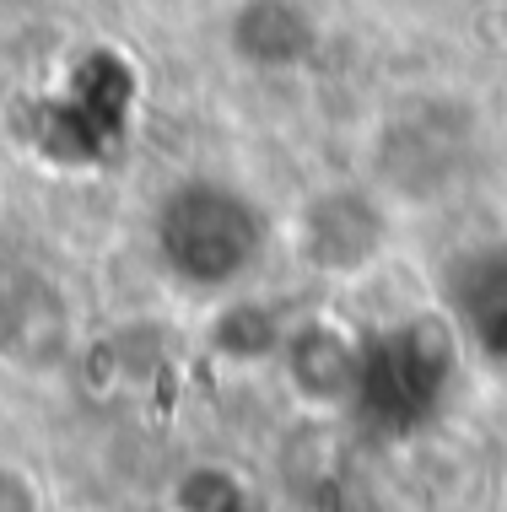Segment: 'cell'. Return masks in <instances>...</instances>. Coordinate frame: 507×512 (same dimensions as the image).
Instances as JSON below:
<instances>
[{"mask_svg": "<svg viewBox=\"0 0 507 512\" xmlns=\"http://www.w3.org/2000/svg\"><path fill=\"white\" fill-rule=\"evenodd\" d=\"M157 254L195 292H227L259 265L270 238L265 211L222 178H189L157 205Z\"/></svg>", "mask_w": 507, "mask_h": 512, "instance_id": "cell-1", "label": "cell"}, {"mask_svg": "<svg viewBox=\"0 0 507 512\" xmlns=\"http://www.w3.org/2000/svg\"><path fill=\"white\" fill-rule=\"evenodd\" d=\"M459 378V329L437 313L400 318L373 345H362V383L356 410L378 432H416L443 410Z\"/></svg>", "mask_w": 507, "mask_h": 512, "instance_id": "cell-2", "label": "cell"}, {"mask_svg": "<svg viewBox=\"0 0 507 512\" xmlns=\"http://www.w3.org/2000/svg\"><path fill=\"white\" fill-rule=\"evenodd\" d=\"M76 351V318L65 292L38 270L0 275V362L22 372H60Z\"/></svg>", "mask_w": 507, "mask_h": 512, "instance_id": "cell-3", "label": "cell"}, {"mask_svg": "<svg viewBox=\"0 0 507 512\" xmlns=\"http://www.w3.org/2000/svg\"><path fill=\"white\" fill-rule=\"evenodd\" d=\"M389 243V211L367 189H324L303 205L297 248L324 275H362Z\"/></svg>", "mask_w": 507, "mask_h": 512, "instance_id": "cell-4", "label": "cell"}, {"mask_svg": "<svg viewBox=\"0 0 507 512\" xmlns=\"http://www.w3.org/2000/svg\"><path fill=\"white\" fill-rule=\"evenodd\" d=\"M281 367L286 383L303 405H356V383H362V345H356L330 318H308V324L281 335Z\"/></svg>", "mask_w": 507, "mask_h": 512, "instance_id": "cell-5", "label": "cell"}, {"mask_svg": "<svg viewBox=\"0 0 507 512\" xmlns=\"http://www.w3.org/2000/svg\"><path fill=\"white\" fill-rule=\"evenodd\" d=\"M227 44L254 71H297L319 54V22L303 0H243L227 22Z\"/></svg>", "mask_w": 507, "mask_h": 512, "instance_id": "cell-6", "label": "cell"}, {"mask_svg": "<svg viewBox=\"0 0 507 512\" xmlns=\"http://www.w3.org/2000/svg\"><path fill=\"white\" fill-rule=\"evenodd\" d=\"M454 318L491 362L507 367V243L481 248L454 270Z\"/></svg>", "mask_w": 507, "mask_h": 512, "instance_id": "cell-7", "label": "cell"}, {"mask_svg": "<svg viewBox=\"0 0 507 512\" xmlns=\"http://www.w3.org/2000/svg\"><path fill=\"white\" fill-rule=\"evenodd\" d=\"M281 335L286 329L270 318V308H259V302H238V308H227L211 324V345L227 356V362H259V356H276Z\"/></svg>", "mask_w": 507, "mask_h": 512, "instance_id": "cell-8", "label": "cell"}, {"mask_svg": "<svg viewBox=\"0 0 507 512\" xmlns=\"http://www.w3.org/2000/svg\"><path fill=\"white\" fill-rule=\"evenodd\" d=\"M0 512H44V496H38L27 469L0 464Z\"/></svg>", "mask_w": 507, "mask_h": 512, "instance_id": "cell-9", "label": "cell"}, {"mask_svg": "<svg viewBox=\"0 0 507 512\" xmlns=\"http://www.w3.org/2000/svg\"><path fill=\"white\" fill-rule=\"evenodd\" d=\"M502 27H507V6H502Z\"/></svg>", "mask_w": 507, "mask_h": 512, "instance_id": "cell-10", "label": "cell"}, {"mask_svg": "<svg viewBox=\"0 0 507 512\" xmlns=\"http://www.w3.org/2000/svg\"><path fill=\"white\" fill-rule=\"evenodd\" d=\"M502 512H507V491H502Z\"/></svg>", "mask_w": 507, "mask_h": 512, "instance_id": "cell-11", "label": "cell"}]
</instances>
